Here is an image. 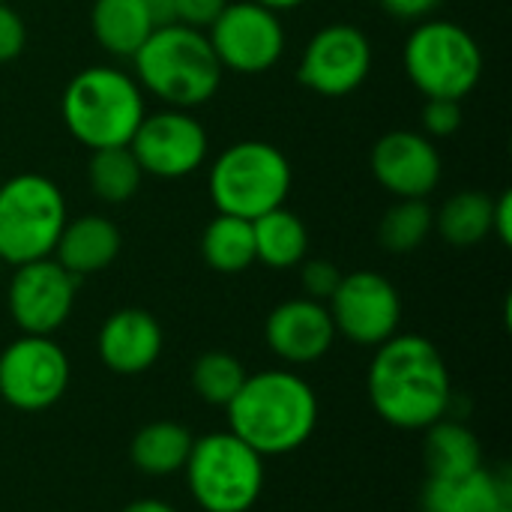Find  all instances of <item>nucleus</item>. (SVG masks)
<instances>
[{
    "label": "nucleus",
    "instance_id": "36",
    "mask_svg": "<svg viewBox=\"0 0 512 512\" xmlns=\"http://www.w3.org/2000/svg\"><path fill=\"white\" fill-rule=\"evenodd\" d=\"M141 3L150 9L156 24H168L171 21V0H141Z\"/></svg>",
    "mask_w": 512,
    "mask_h": 512
},
{
    "label": "nucleus",
    "instance_id": "27",
    "mask_svg": "<svg viewBox=\"0 0 512 512\" xmlns=\"http://www.w3.org/2000/svg\"><path fill=\"white\" fill-rule=\"evenodd\" d=\"M435 228V213L426 198H399L381 219L378 237L387 252L405 255L426 243Z\"/></svg>",
    "mask_w": 512,
    "mask_h": 512
},
{
    "label": "nucleus",
    "instance_id": "9",
    "mask_svg": "<svg viewBox=\"0 0 512 512\" xmlns=\"http://www.w3.org/2000/svg\"><path fill=\"white\" fill-rule=\"evenodd\" d=\"M207 39L222 69L240 75H261L285 54V27L279 12L252 0L225 3V9L207 27Z\"/></svg>",
    "mask_w": 512,
    "mask_h": 512
},
{
    "label": "nucleus",
    "instance_id": "35",
    "mask_svg": "<svg viewBox=\"0 0 512 512\" xmlns=\"http://www.w3.org/2000/svg\"><path fill=\"white\" fill-rule=\"evenodd\" d=\"M120 512H177L171 504L165 501H156V498H141V501H132L129 507H123Z\"/></svg>",
    "mask_w": 512,
    "mask_h": 512
},
{
    "label": "nucleus",
    "instance_id": "17",
    "mask_svg": "<svg viewBox=\"0 0 512 512\" xmlns=\"http://www.w3.org/2000/svg\"><path fill=\"white\" fill-rule=\"evenodd\" d=\"M165 336L159 321L144 309H120L105 318L96 348L99 360L114 375H141L162 354Z\"/></svg>",
    "mask_w": 512,
    "mask_h": 512
},
{
    "label": "nucleus",
    "instance_id": "11",
    "mask_svg": "<svg viewBox=\"0 0 512 512\" xmlns=\"http://www.w3.org/2000/svg\"><path fill=\"white\" fill-rule=\"evenodd\" d=\"M336 336H345L354 345L378 348L399 333L402 300L396 285L372 270H357L342 276L339 288L327 300Z\"/></svg>",
    "mask_w": 512,
    "mask_h": 512
},
{
    "label": "nucleus",
    "instance_id": "15",
    "mask_svg": "<svg viewBox=\"0 0 512 512\" xmlns=\"http://www.w3.org/2000/svg\"><path fill=\"white\" fill-rule=\"evenodd\" d=\"M375 180L396 198H429L441 183L438 147L411 129H393L378 138L369 156Z\"/></svg>",
    "mask_w": 512,
    "mask_h": 512
},
{
    "label": "nucleus",
    "instance_id": "26",
    "mask_svg": "<svg viewBox=\"0 0 512 512\" xmlns=\"http://www.w3.org/2000/svg\"><path fill=\"white\" fill-rule=\"evenodd\" d=\"M141 165L132 156L129 147H108V150H93L90 159V189L96 198L108 204H123L129 201L138 186H141Z\"/></svg>",
    "mask_w": 512,
    "mask_h": 512
},
{
    "label": "nucleus",
    "instance_id": "24",
    "mask_svg": "<svg viewBox=\"0 0 512 512\" xmlns=\"http://www.w3.org/2000/svg\"><path fill=\"white\" fill-rule=\"evenodd\" d=\"M201 255L216 273H243L255 264L252 222L219 213L201 234Z\"/></svg>",
    "mask_w": 512,
    "mask_h": 512
},
{
    "label": "nucleus",
    "instance_id": "23",
    "mask_svg": "<svg viewBox=\"0 0 512 512\" xmlns=\"http://www.w3.org/2000/svg\"><path fill=\"white\" fill-rule=\"evenodd\" d=\"M423 432H426L423 459H426L429 477H456V474H468L483 465L480 441L465 423L444 417Z\"/></svg>",
    "mask_w": 512,
    "mask_h": 512
},
{
    "label": "nucleus",
    "instance_id": "29",
    "mask_svg": "<svg viewBox=\"0 0 512 512\" xmlns=\"http://www.w3.org/2000/svg\"><path fill=\"white\" fill-rule=\"evenodd\" d=\"M339 282H342V273H339V267L333 261L315 258V261H309L303 267V291H306L309 300L327 303L333 297V291L339 288Z\"/></svg>",
    "mask_w": 512,
    "mask_h": 512
},
{
    "label": "nucleus",
    "instance_id": "20",
    "mask_svg": "<svg viewBox=\"0 0 512 512\" xmlns=\"http://www.w3.org/2000/svg\"><path fill=\"white\" fill-rule=\"evenodd\" d=\"M96 42L114 57H135L156 21L141 0H96L90 12Z\"/></svg>",
    "mask_w": 512,
    "mask_h": 512
},
{
    "label": "nucleus",
    "instance_id": "7",
    "mask_svg": "<svg viewBox=\"0 0 512 512\" xmlns=\"http://www.w3.org/2000/svg\"><path fill=\"white\" fill-rule=\"evenodd\" d=\"M66 222V198L54 180L18 174L0 183V264L51 258Z\"/></svg>",
    "mask_w": 512,
    "mask_h": 512
},
{
    "label": "nucleus",
    "instance_id": "31",
    "mask_svg": "<svg viewBox=\"0 0 512 512\" xmlns=\"http://www.w3.org/2000/svg\"><path fill=\"white\" fill-rule=\"evenodd\" d=\"M228 0H171V21L204 30L216 21Z\"/></svg>",
    "mask_w": 512,
    "mask_h": 512
},
{
    "label": "nucleus",
    "instance_id": "4",
    "mask_svg": "<svg viewBox=\"0 0 512 512\" xmlns=\"http://www.w3.org/2000/svg\"><path fill=\"white\" fill-rule=\"evenodd\" d=\"M60 114L78 144L108 150L129 147L147 105L141 84L129 72L114 66H90L66 84Z\"/></svg>",
    "mask_w": 512,
    "mask_h": 512
},
{
    "label": "nucleus",
    "instance_id": "10",
    "mask_svg": "<svg viewBox=\"0 0 512 512\" xmlns=\"http://www.w3.org/2000/svg\"><path fill=\"white\" fill-rule=\"evenodd\" d=\"M69 357L51 336H21L0 354V399L18 411H45L69 387Z\"/></svg>",
    "mask_w": 512,
    "mask_h": 512
},
{
    "label": "nucleus",
    "instance_id": "37",
    "mask_svg": "<svg viewBox=\"0 0 512 512\" xmlns=\"http://www.w3.org/2000/svg\"><path fill=\"white\" fill-rule=\"evenodd\" d=\"M252 3L267 6V9H273V12H285V9H297V6H303L306 0H252Z\"/></svg>",
    "mask_w": 512,
    "mask_h": 512
},
{
    "label": "nucleus",
    "instance_id": "1",
    "mask_svg": "<svg viewBox=\"0 0 512 512\" xmlns=\"http://www.w3.org/2000/svg\"><path fill=\"white\" fill-rule=\"evenodd\" d=\"M369 402L375 414L405 432L444 420L453 402L447 363L435 342L417 333H396L375 348L369 366Z\"/></svg>",
    "mask_w": 512,
    "mask_h": 512
},
{
    "label": "nucleus",
    "instance_id": "8",
    "mask_svg": "<svg viewBox=\"0 0 512 512\" xmlns=\"http://www.w3.org/2000/svg\"><path fill=\"white\" fill-rule=\"evenodd\" d=\"M402 63L408 81L426 99L462 102L483 75V51L477 39L456 21L432 18L411 30Z\"/></svg>",
    "mask_w": 512,
    "mask_h": 512
},
{
    "label": "nucleus",
    "instance_id": "39",
    "mask_svg": "<svg viewBox=\"0 0 512 512\" xmlns=\"http://www.w3.org/2000/svg\"><path fill=\"white\" fill-rule=\"evenodd\" d=\"M0 3H6V0H0Z\"/></svg>",
    "mask_w": 512,
    "mask_h": 512
},
{
    "label": "nucleus",
    "instance_id": "13",
    "mask_svg": "<svg viewBox=\"0 0 512 512\" xmlns=\"http://www.w3.org/2000/svg\"><path fill=\"white\" fill-rule=\"evenodd\" d=\"M132 156L144 174L180 180L195 174L207 159V129L183 108L144 114L129 141Z\"/></svg>",
    "mask_w": 512,
    "mask_h": 512
},
{
    "label": "nucleus",
    "instance_id": "28",
    "mask_svg": "<svg viewBox=\"0 0 512 512\" xmlns=\"http://www.w3.org/2000/svg\"><path fill=\"white\" fill-rule=\"evenodd\" d=\"M246 369L237 357L225 354V351H210V354H201L192 366V387L195 393L210 402V405H219L225 408L237 390L243 387L246 381Z\"/></svg>",
    "mask_w": 512,
    "mask_h": 512
},
{
    "label": "nucleus",
    "instance_id": "38",
    "mask_svg": "<svg viewBox=\"0 0 512 512\" xmlns=\"http://www.w3.org/2000/svg\"><path fill=\"white\" fill-rule=\"evenodd\" d=\"M495 512H512V504H507V507H501V510H495Z\"/></svg>",
    "mask_w": 512,
    "mask_h": 512
},
{
    "label": "nucleus",
    "instance_id": "5",
    "mask_svg": "<svg viewBox=\"0 0 512 512\" xmlns=\"http://www.w3.org/2000/svg\"><path fill=\"white\" fill-rule=\"evenodd\" d=\"M291 162L267 141H234L210 168L207 189L219 213L258 219L285 207L291 192Z\"/></svg>",
    "mask_w": 512,
    "mask_h": 512
},
{
    "label": "nucleus",
    "instance_id": "22",
    "mask_svg": "<svg viewBox=\"0 0 512 512\" xmlns=\"http://www.w3.org/2000/svg\"><path fill=\"white\" fill-rule=\"evenodd\" d=\"M192 435L171 423V420H156V423H147L132 447H129V456H132V465L147 474V477H171L177 471H183L186 459H189V450H192Z\"/></svg>",
    "mask_w": 512,
    "mask_h": 512
},
{
    "label": "nucleus",
    "instance_id": "34",
    "mask_svg": "<svg viewBox=\"0 0 512 512\" xmlns=\"http://www.w3.org/2000/svg\"><path fill=\"white\" fill-rule=\"evenodd\" d=\"M387 12H393L396 18H408V21H417V18H426L432 15L444 0H381Z\"/></svg>",
    "mask_w": 512,
    "mask_h": 512
},
{
    "label": "nucleus",
    "instance_id": "32",
    "mask_svg": "<svg viewBox=\"0 0 512 512\" xmlns=\"http://www.w3.org/2000/svg\"><path fill=\"white\" fill-rule=\"evenodd\" d=\"M24 42H27V27L21 15L12 6L0 3V63L15 60L24 51Z\"/></svg>",
    "mask_w": 512,
    "mask_h": 512
},
{
    "label": "nucleus",
    "instance_id": "16",
    "mask_svg": "<svg viewBox=\"0 0 512 512\" xmlns=\"http://www.w3.org/2000/svg\"><path fill=\"white\" fill-rule=\"evenodd\" d=\"M264 339L279 360L306 366V363L321 360L333 348L336 327H333L330 309L324 303L300 297V300L279 303L267 315Z\"/></svg>",
    "mask_w": 512,
    "mask_h": 512
},
{
    "label": "nucleus",
    "instance_id": "30",
    "mask_svg": "<svg viewBox=\"0 0 512 512\" xmlns=\"http://www.w3.org/2000/svg\"><path fill=\"white\" fill-rule=\"evenodd\" d=\"M423 126L435 138H447L462 126V102L456 99H426Z\"/></svg>",
    "mask_w": 512,
    "mask_h": 512
},
{
    "label": "nucleus",
    "instance_id": "33",
    "mask_svg": "<svg viewBox=\"0 0 512 512\" xmlns=\"http://www.w3.org/2000/svg\"><path fill=\"white\" fill-rule=\"evenodd\" d=\"M492 234L510 246L512 243V195L510 192H501V198H495L492 204Z\"/></svg>",
    "mask_w": 512,
    "mask_h": 512
},
{
    "label": "nucleus",
    "instance_id": "19",
    "mask_svg": "<svg viewBox=\"0 0 512 512\" xmlns=\"http://www.w3.org/2000/svg\"><path fill=\"white\" fill-rule=\"evenodd\" d=\"M120 243V231L111 219L87 213L63 225V234L54 246V261L81 279L111 267L120 255Z\"/></svg>",
    "mask_w": 512,
    "mask_h": 512
},
{
    "label": "nucleus",
    "instance_id": "3",
    "mask_svg": "<svg viewBox=\"0 0 512 512\" xmlns=\"http://www.w3.org/2000/svg\"><path fill=\"white\" fill-rule=\"evenodd\" d=\"M138 84L168 108H198L210 102L222 84V63L204 30L168 21L153 33L132 57Z\"/></svg>",
    "mask_w": 512,
    "mask_h": 512
},
{
    "label": "nucleus",
    "instance_id": "12",
    "mask_svg": "<svg viewBox=\"0 0 512 512\" xmlns=\"http://www.w3.org/2000/svg\"><path fill=\"white\" fill-rule=\"evenodd\" d=\"M369 72H372L369 36L357 24L333 21L309 39L300 57L297 78L312 93L339 99L363 87Z\"/></svg>",
    "mask_w": 512,
    "mask_h": 512
},
{
    "label": "nucleus",
    "instance_id": "21",
    "mask_svg": "<svg viewBox=\"0 0 512 512\" xmlns=\"http://www.w3.org/2000/svg\"><path fill=\"white\" fill-rule=\"evenodd\" d=\"M252 237H255V261L273 267V270H291L297 267L309 252V231L300 222L297 213L276 207L258 219H252Z\"/></svg>",
    "mask_w": 512,
    "mask_h": 512
},
{
    "label": "nucleus",
    "instance_id": "6",
    "mask_svg": "<svg viewBox=\"0 0 512 512\" xmlns=\"http://www.w3.org/2000/svg\"><path fill=\"white\" fill-rule=\"evenodd\" d=\"M183 474L204 512H249L264 489V456L234 432H210L192 441Z\"/></svg>",
    "mask_w": 512,
    "mask_h": 512
},
{
    "label": "nucleus",
    "instance_id": "18",
    "mask_svg": "<svg viewBox=\"0 0 512 512\" xmlns=\"http://www.w3.org/2000/svg\"><path fill=\"white\" fill-rule=\"evenodd\" d=\"M512 504L510 480L489 468L456 477H429L420 495L423 512H495Z\"/></svg>",
    "mask_w": 512,
    "mask_h": 512
},
{
    "label": "nucleus",
    "instance_id": "2",
    "mask_svg": "<svg viewBox=\"0 0 512 512\" xmlns=\"http://www.w3.org/2000/svg\"><path fill=\"white\" fill-rule=\"evenodd\" d=\"M225 411L228 432L261 456H288L300 450L318 426L315 390L297 372L282 369L246 375Z\"/></svg>",
    "mask_w": 512,
    "mask_h": 512
},
{
    "label": "nucleus",
    "instance_id": "14",
    "mask_svg": "<svg viewBox=\"0 0 512 512\" xmlns=\"http://www.w3.org/2000/svg\"><path fill=\"white\" fill-rule=\"evenodd\" d=\"M78 279L54 258L15 267L9 282V315L27 336H51L66 324L75 306Z\"/></svg>",
    "mask_w": 512,
    "mask_h": 512
},
{
    "label": "nucleus",
    "instance_id": "25",
    "mask_svg": "<svg viewBox=\"0 0 512 512\" xmlns=\"http://www.w3.org/2000/svg\"><path fill=\"white\" fill-rule=\"evenodd\" d=\"M492 204L495 198L477 189L456 192L435 216V228L450 246H459V249L477 246L492 234Z\"/></svg>",
    "mask_w": 512,
    "mask_h": 512
}]
</instances>
